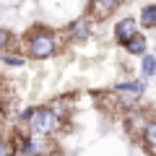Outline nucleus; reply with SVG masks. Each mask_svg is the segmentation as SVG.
I'll list each match as a JSON object with an SVG mask.
<instances>
[{
  "instance_id": "3",
  "label": "nucleus",
  "mask_w": 156,
  "mask_h": 156,
  "mask_svg": "<svg viewBox=\"0 0 156 156\" xmlns=\"http://www.w3.org/2000/svg\"><path fill=\"white\" fill-rule=\"evenodd\" d=\"M133 34H135V21H133V18H125V21H120L115 26V39L120 42V44H125Z\"/></svg>"
},
{
  "instance_id": "6",
  "label": "nucleus",
  "mask_w": 156,
  "mask_h": 156,
  "mask_svg": "<svg viewBox=\"0 0 156 156\" xmlns=\"http://www.w3.org/2000/svg\"><path fill=\"white\" fill-rule=\"evenodd\" d=\"M140 23L143 26H156V5H143V11H140Z\"/></svg>"
},
{
  "instance_id": "11",
  "label": "nucleus",
  "mask_w": 156,
  "mask_h": 156,
  "mask_svg": "<svg viewBox=\"0 0 156 156\" xmlns=\"http://www.w3.org/2000/svg\"><path fill=\"white\" fill-rule=\"evenodd\" d=\"M39 148H42V146H39L37 140H23V154H26V156L39 154Z\"/></svg>"
},
{
  "instance_id": "5",
  "label": "nucleus",
  "mask_w": 156,
  "mask_h": 156,
  "mask_svg": "<svg viewBox=\"0 0 156 156\" xmlns=\"http://www.w3.org/2000/svg\"><path fill=\"white\" fill-rule=\"evenodd\" d=\"M125 47H128L130 55H146V39L140 37V34H133V37L125 42Z\"/></svg>"
},
{
  "instance_id": "12",
  "label": "nucleus",
  "mask_w": 156,
  "mask_h": 156,
  "mask_svg": "<svg viewBox=\"0 0 156 156\" xmlns=\"http://www.w3.org/2000/svg\"><path fill=\"white\" fill-rule=\"evenodd\" d=\"M11 154H13L11 143H8V140H3V138H0V156H11Z\"/></svg>"
},
{
  "instance_id": "10",
  "label": "nucleus",
  "mask_w": 156,
  "mask_h": 156,
  "mask_svg": "<svg viewBox=\"0 0 156 156\" xmlns=\"http://www.w3.org/2000/svg\"><path fill=\"white\" fill-rule=\"evenodd\" d=\"M143 135H146V143L156 148V122H148V125H146V128H143Z\"/></svg>"
},
{
  "instance_id": "1",
  "label": "nucleus",
  "mask_w": 156,
  "mask_h": 156,
  "mask_svg": "<svg viewBox=\"0 0 156 156\" xmlns=\"http://www.w3.org/2000/svg\"><path fill=\"white\" fill-rule=\"evenodd\" d=\"M29 125H31V133L37 135H47L57 128V117L52 109H37L29 115Z\"/></svg>"
},
{
  "instance_id": "14",
  "label": "nucleus",
  "mask_w": 156,
  "mask_h": 156,
  "mask_svg": "<svg viewBox=\"0 0 156 156\" xmlns=\"http://www.w3.org/2000/svg\"><path fill=\"white\" fill-rule=\"evenodd\" d=\"M3 60H5L8 65H23V60H21V57H16V55H5Z\"/></svg>"
},
{
  "instance_id": "2",
  "label": "nucleus",
  "mask_w": 156,
  "mask_h": 156,
  "mask_svg": "<svg viewBox=\"0 0 156 156\" xmlns=\"http://www.w3.org/2000/svg\"><path fill=\"white\" fill-rule=\"evenodd\" d=\"M52 52H55V39H52L50 34H37V37H31V42H29V55L31 57L44 60Z\"/></svg>"
},
{
  "instance_id": "4",
  "label": "nucleus",
  "mask_w": 156,
  "mask_h": 156,
  "mask_svg": "<svg viewBox=\"0 0 156 156\" xmlns=\"http://www.w3.org/2000/svg\"><path fill=\"white\" fill-rule=\"evenodd\" d=\"M122 0H94V13L96 16H109L115 8H120Z\"/></svg>"
},
{
  "instance_id": "8",
  "label": "nucleus",
  "mask_w": 156,
  "mask_h": 156,
  "mask_svg": "<svg viewBox=\"0 0 156 156\" xmlns=\"http://www.w3.org/2000/svg\"><path fill=\"white\" fill-rule=\"evenodd\" d=\"M70 37L73 39H86V37H89V26H86L83 21L73 23V26H70Z\"/></svg>"
},
{
  "instance_id": "7",
  "label": "nucleus",
  "mask_w": 156,
  "mask_h": 156,
  "mask_svg": "<svg viewBox=\"0 0 156 156\" xmlns=\"http://www.w3.org/2000/svg\"><path fill=\"white\" fill-rule=\"evenodd\" d=\"M140 68H143V76H156V57L154 55H143V65H140Z\"/></svg>"
},
{
  "instance_id": "13",
  "label": "nucleus",
  "mask_w": 156,
  "mask_h": 156,
  "mask_svg": "<svg viewBox=\"0 0 156 156\" xmlns=\"http://www.w3.org/2000/svg\"><path fill=\"white\" fill-rule=\"evenodd\" d=\"M8 42H11V31L8 29H0V47H5Z\"/></svg>"
},
{
  "instance_id": "9",
  "label": "nucleus",
  "mask_w": 156,
  "mask_h": 156,
  "mask_svg": "<svg viewBox=\"0 0 156 156\" xmlns=\"http://www.w3.org/2000/svg\"><path fill=\"white\" fill-rule=\"evenodd\" d=\"M117 91H133V94H140L143 91V81H128V83H117Z\"/></svg>"
}]
</instances>
